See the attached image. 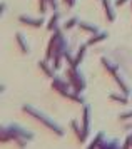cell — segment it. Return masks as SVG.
I'll return each instance as SVG.
<instances>
[{"label": "cell", "instance_id": "cell-1", "mask_svg": "<svg viewBox=\"0 0 132 149\" xmlns=\"http://www.w3.org/2000/svg\"><path fill=\"white\" fill-rule=\"evenodd\" d=\"M104 3H106V10H107V14H109V19L112 20V19H114V14H112V7H110V2H109V0H104Z\"/></svg>", "mask_w": 132, "mask_h": 149}, {"label": "cell", "instance_id": "cell-2", "mask_svg": "<svg viewBox=\"0 0 132 149\" xmlns=\"http://www.w3.org/2000/svg\"><path fill=\"white\" fill-rule=\"evenodd\" d=\"M80 25H82L84 29H87V30H92V32H97V27H95V25H89V24H84V22H82Z\"/></svg>", "mask_w": 132, "mask_h": 149}, {"label": "cell", "instance_id": "cell-3", "mask_svg": "<svg viewBox=\"0 0 132 149\" xmlns=\"http://www.w3.org/2000/svg\"><path fill=\"white\" fill-rule=\"evenodd\" d=\"M74 24H77V19H72V22H69V24H67L65 27H72Z\"/></svg>", "mask_w": 132, "mask_h": 149}, {"label": "cell", "instance_id": "cell-4", "mask_svg": "<svg viewBox=\"0 0 132 149\" xmlns=\"http://www.w3.org/2000/svg\"><path fill=\"white\" fill-rule=\"evenodd\" d=\"M122 2H126V0H119V2H117V3H122Z\"/></svg>", "mask_w": 132, "mask_h": 149}]
</instances>
